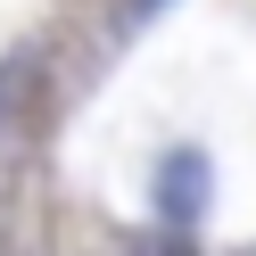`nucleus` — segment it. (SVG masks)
<instances>
[{
	"label": "nucleus",
	"mask_w": 256,
	"mask_h": 256,
	"mask_svg": "<svg viewBox=\"0 0 256 256\" xmlns=\"http://www.w3.org/2000/svg\"><path fill=\"white\" fill-rule=\"evenodd\" d=\"M132 256H198V248H190L182 232H140V240H132Z\"/></svg>",
	"instance_id": "nucleus-2"
},
{
	"label": "nucleus",
	"mask_w": 256,
	"mask_h": 256,
	"mask_svg": "<svg viewBox=\"0 0 256 256\" xmlns=\"http://www.w3.org/2000/svg\"><path fill=\"white\" fill-rule=\"evenodd\" d=\"M157 206H166V223H190L206 206V157H190V149H174L166 157V182H157Z\"/></svg>",
	"instance_id": "nucleus-1"
}]
</instances>
